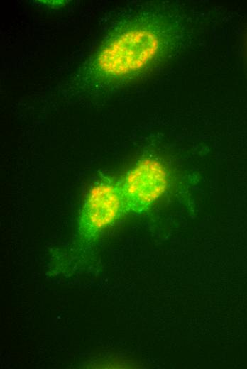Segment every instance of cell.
Returning a JSON list of instances; mask_svg holds the SVG:
<instances>
[{
    "instance_id": "cell-2",
    "label": "cell",
    "mask_w": 247,
    "mask_h": 369,
    "mask_svg": "<svg viewBox=\"0 0 247 369\" xmlns=\"http://www.w3.org/2000/svg\"><path fill=\"white\" fill-rule=\"evenodd\" d=\"M123 211L119 182L103 178L94 182L84 199L78 216L77 237L79 244L94 243Z\"/></svg>"
},
{
    "instance_id": "cell-1",
    "label": "cell",
    "mask_w": 247,
    "mask_h": 369,
    "mask_svg": "<svg viewBox=\"0 0 247 369\" xmlns=\"http://www.w3.org/2000/svg\"><path fill=\"white\" fill-rule=\"evenodd\" d=\"M163 39L155 28L136 26L114 38L97 55L95 67L109 79L125 77L143 70L160 53Z\"/></svg>"
},
{
    "instance_id": "cell-3",
    "label": "cell",
    "mask_w": 247,
    "mask_h": 369,
    "mask_svg": "<svg viewBox=\"0 0 247 369\" xmlns=\"http://www.w3.org/2000/svg\"><path fill=\"white\" fill-rule=\"evenodd\" d=\"M119 184L124 211L139 213L163 196L169 185V174L160 160L146 158L130 168Z\"/></svg>"
}]
</instances>
